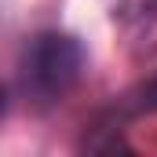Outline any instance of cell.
Listing matches in <instances>:
<instances>
[{"instance_id":"1","label":"cell","mask_w":157,"mask_h":157,"mask_svg":"<svg viewBox=\"0 0 157 157\" xmlns=\"http://www.w3.org/2000/svg\"><path fill=\"white\" fill-rule=\"evenodd\" d=\"M80 73H84L80 40L70 37V33H59V29H48V33H37L22 44L15 84H18L26 102L51 106V102H59L62 95L73 91Z\"/></svg>"}]
</instances>
